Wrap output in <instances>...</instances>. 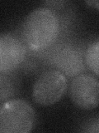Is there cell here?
Segmentation results:
<instances>
[{"label": "cell", "mask_w": 99, "mask_h": 133, "mask_svg": "<svg viewBox=\"0 0 99 133\" xmlns=\"http://www.w3.org/2000/svg\"><path fill=\"white\" fill-rule=\"evenodd\" d=\"M59 32V20L45 8L32 11L24 20L22 34L25 44L34 51L48 48L55 40Z\"/></svg>", "instance_id": "obj_1"}, {"label": "cell", "mask_w": 99, "mask_h": 133, "mask_svg": "<svg viewBox=\"0 0 99 133\" xmlns=\"http://www.w3.org/2000/svg\"><path fill=\"white\" fill-rule=\"evenodd\" d=\"M36 114L31 105L16 99L5 102L0 110V132L27 133L34 127Z\"/></svg>", "instance_id": "obj_2"}, {"label": "cell", "mask_w": 99, "mask_h": 133, "mask_svg": "<svg viewBox=\"0 0 99 133\" xmlns=\"http://www.w3.org/2000/svg\"><path fill=\"white\" fill-rule=\"evenodd\" d=\"M67 87L65 76L60 71L45 72L36 79L32 89V97L37 104L50 106L62 97Z\"/></svg>", "instance_id": "obj_3"}, {"label": "cell", "mask_w": 99, "mask_h": 133, "mask_svg": "<svg viewBox=\"0 0 99 133\" xmlns=\"http://www.w3.org/2000/svg\"><path fill=\"white\" fill-rule=\"evenodd\" d=\"M69 94L72 102L84 110L99 105V81L90 74H79L70 83Z\"/></svg>", "instance_id": "obj_4"}, {"label": "cell", "mask_w": 99, "mask_h": 133, "mask_svg": "<svg viewBox=\"0 0 99 133\" xmlns=\"http://www.w3.org/2000/svg\"><path fill=\"white\" fill-rule=\"evenodd\" d=\"M26 55L24 44L10 34L2 35L0 38V71L8 73L22 63Z\"/></svg>", "instance_id": "obj_5"}, {"label": "cell", "mask_w": 99, "mask_h": 133, "mask_svg": "<svg viewBox=\"0 0 99 133\" xmlns=\"http://www.w3.org/2000/svg\"><path fill=\"white\" fill-rule=\"evenodd\" d=\"M55 64L59 71L68 77H76L84 70L82 54L72 47L63 48L57 55Z\"/></svg>", "instance_id": "obj_6"}, {"label": "cell", "mask_w": 99, "mask_h": 133, "mask_svg": "<svg viewBox=\"0 0 99 133\" xmlns=\"http://www.w3.org/2000/svg\"><path fill=\"white\" fill-rule=\"evenodd\" d=\"M85 62L88 68L99 76V39L93 42L85 52Z\"/></svg>", "instance_id": "obj_7"}]
</instances>
